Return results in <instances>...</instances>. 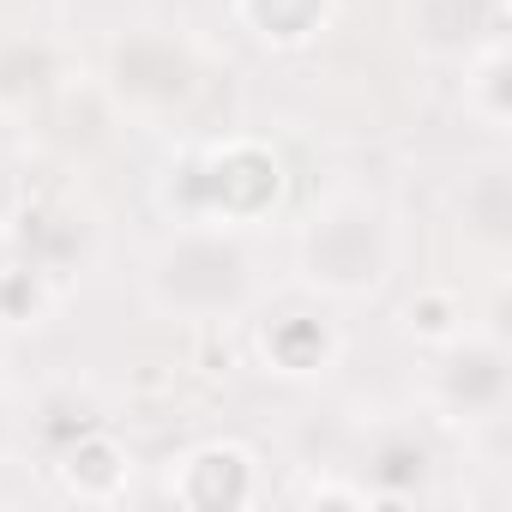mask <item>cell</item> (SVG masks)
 Here are the masks:
<instances>
[{"mask_svg": "<svg viewBox=\"0 0 512 512\" xmlns=\"http://www.w3.org/2000/svg\"><path fill=\"white\" fill-rule=\"evenodd\" d=\"M169 494L181 506H247V500H260V458L241 440H205L175 458Z\"/></svg>", "mask_w": 512, "mask_h": 512, "instance_id": "obj_3", "label": "cell"}, {"mask_svg": "<svg viewBox=\"0 0 512 512\" xmlns=\"http://www.w3.org/2000/svg\"><path fill=\"white\" fill-rule=\"evenodd\" d=\"M296 266H302V284L320 296H338V302L374 296L398 266L392 205L374 193H356V187L320 199L296 235Z\"/></svg>", "mask_w": 512, "mask_h": 512, "instance_id": "obj_1", "label": "cell"}, {"mask_svg": "<svg viewBox=\"0 0 512 512\" xmlns=\"http://www.w3.org/2000/svg\"><path fill=\"white\" fill-rule=\"evenodd\" d=\"M308 500H350V506H374L380 494H368V488H344V482H314V488H308Z\"/></svg>", "mask_w": 512, "mask_h": 512, "instance_id": "obj_10", "label": "cell"}, {"mask_svg": "<svg viewBox=\"0 0 512 512\" xmlns=\"http://www.w3.org/2000/svg\"><path fill=\"white\" fill-rule=\"evenodd\" d=\"M235 19L266 49H308L332 31L338 0H235Z\"/></svg>", "mask_w": 512, "mask_h": 512, "instance_id": "obj_6", "label": "cell"}, {"mask_svg": "<svg viewBox=\"0 0 512 512\" xmlns=\"http://www.w3.org/2000/svg\"><path fill=\"white\" fill-rule=\"evenodd\" d=\"M133 458L121 452V440L109 434V428H85L73 446H67V458H61V488L73 494V500H91V506H109V500H121L127 494V470Z\"/></svg>", "mask_w": 512, "mask_h": 512, "instance_id": "obj_5", "label": "cell"}, {"mask_svg": "<svg viewBox=\"0 0 512 512\" xmlns=\"http://www.w3.org/2000/svg\"><path fill=\"white\" fill-rule=\"evenodd\" d=\"M404 338H416L422 350H446L452 338H464V296L446 284H428L404 302Z\"/></svg>", "mask_w": 512, "mask_h": 512, "instance_id": "obj_8", "label": "cell"}, {"mask_svg": "<svg viewBox=\"0 0 512 512\" xmlns=\"http://www.w3.org/2000/svg\"><path fill=\"white\" fill-rule=\"evenodd\" d=\"M464 109L488 133H506V37H488L464 55Z\"/></svg>", "mask_w": 512, "mask_h": 512, "instance_id": "obj_7", "label": "cell"}, {"mask_svg": "<svg viewBox=\"0 0 512 512\" xmlns=\"http://www.w3.org/2000/svg\"><path fill=\"white\" fill-rule=\"evenodd\" d=\"M278 199H284V163L260 139L205 145L193 163H181V193L175 187L163 193L175 223H205V229H253L278 211Z\"/></svg>", "mask_w": 512, "mask_h": 512, "instance_id": "obj_2", "label": "cell"}, {"mask_svg": "<svg viewBox=\"0 0 512 512\" xmlns=\"http://www.w3.org/2000/svg\"><path fill=\"white\" fill-rule=\"evenodd\" d=\"M260 356L284 380H314L338 368L344 332L326 314H278V320H260Z\"/></svg>", "mask_w": 512, "mask_h": 512, "instance_id": "obj_4", "label": "cell"}, {"mask_svg": "<svg viewBox=\"0 0 512 512\" xmlns=\"http://www.w3.org/2000/svg\"><path fill=\"white\" fill-rule=\"evenodd\" d=\"M49 308V290L31 266H0V326H37Z\"/></svg>", "mask_w": 512, "mask_h": 512, "instance_id": "obj_9", "label": "cell"}]
</instances>
